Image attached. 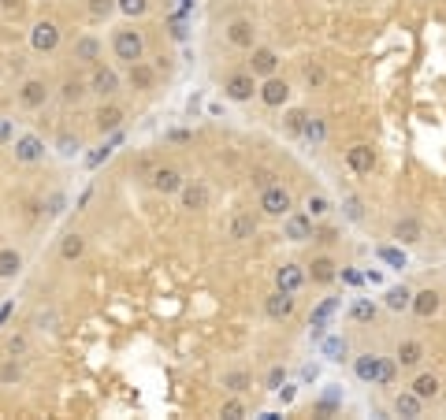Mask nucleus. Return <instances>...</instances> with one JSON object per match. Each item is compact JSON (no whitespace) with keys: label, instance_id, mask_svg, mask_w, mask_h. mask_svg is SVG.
<instances>
[{"label":"nucleus","instance_id":"nucleus-30","mask_svg":"<svg viewBox=\"0 0 446 420\" xmlns=\"http://www.w3.org/2000/svg\"><path fill=\"white\" fill-rule=\"evenodd\" d=\"M320 353H324L328 361H342L346 353H350V342H346L342 335H328V339L320 342Z\"/></svg>","mask_w":446,"mask_h":420},{"label":"nucleus","instance_id":"nucleus-25","mask_svg":"<svg viewBox=\"0 0 446 420\" xmlns=\"http://www.w3.org/2000/svg\"><path fill=\"white\" fill-rule=\"evenodd\" d=\"M153 82H157V71L149 67L145 60L130 63V86H134V90H153Z\"/></svg>","mask_w":446,"mask_h":420},{"label":"nucleus","instance_id":"nucleus-37","mask_svg":"<svg viewBox=\"0 0 446 420\" xmlns=\"http://www.w3.org/2000/svg\"><path fill=\"white\" fill-rule=\"evenodd\" d=\"M60 97H63L67 104L82 101V97H86V82H79V79H67V82H63V90H60Z\"/></svg>","mask_w":446,"mask_h":420},{"label":"nucleus","instance_id":"nucleus-51","mask_svg":"<svg viewBox=\"0 0 446 420\" xmlns=\"http://www.w3.org/2000/svg\"><path fill=\"white\" fill-rule=\"evenodd\" d=\"M301 123H305V112H290V120H287V127L294 134H301Z\"/></svg>","mask_w":446,"mask_h":420},{"label":"nucleus","instance_id":"nucleus-5","mask_svg":"<svg viewBox=\"0 0 446 420\" xmlns=\"http://www.w3.org/2000/svg\"><path fill=\"white\" fill-rule=\"evenodd\" d=\"M49 93H52V86H49L45 79H26L23 86H19V104H23L26 112H34V108H45Z\"/></svg>","mask_w":446,"mask_h":420},{"label":"nucleus","instance_id":"nucleus-14","mask_svg":"<svg viewBox=\"0 0 446 420\" xmlns=\"http://www.w3.org/2000/svg\"><path fill=\"white\" fill-rule=\"evenodd\" d=\"M409 391L417 394L420 402H435V398L443 394V380H439L435 372H420L417 380H413V387H409Z\"/></svg>","mask_w":446,"mask_h":420},{"label":"nucleus","instance_id":"nucleus-7","mask_svg":"<svg viewBox=\"0 0 446 420\" xmlns=\"http://www.w3.org/2000/svg\"><path fill=\"white\" fill-rule=\"evenodd\" d=\"M209 201H212V190L205 186V182H182V190H179V204L186 212H201V209H209Z\"/></svg>","mask_w":446,"mask_h":420},{"label":"nucleus","instance_id":"nucleus-18","mask_svg":"<svg viewBox=\"0 0 446 420\" xmlns=\"http://www.w3.org/2000/svg\"><path fill=\"white\" fill-rule=\"evenodd\" d=\"M409 309L417 312L420 320H428V316H435V312H439V294H435V290H420V294H413Z\"/></svg>","mask_w":446,"mask_h":420},{"label":"nucleus","instance_id":"nucleus-48","mask_svg":"<svg viewBox=\"0 0 446 420\" xmlns=\"http://www.w3.org/2000/svg\"><path fill=\"white\" fill-rule=\"evenodd\" d=\"M346 216H350L353 223L365 216V209H361V201H357V197H346Z\"/></svg>","mask_w":446,"mask_h":420},{"label":"nucleus","instance_id":"nucleus-42","mask_svg":"<svg viewBox=\"0 0 446 420\" xmlns=\"http://www.w3.org/2000/svg\"><path fill=\"white\" fill-rule=\"evenodd\" d=\"M223 387H227L231 394H242L246 387H249V375H246V372H227V375H223Z\"/></svg>","mask_w":446,"mask_h":420},{"label":"nucleus","instance_id":"nucleus-46","mask_svg":"<svg viewBox=\"0 0 446 420\" xmlns=\"http://www.w3.org/2000/svg\"><path fill=\"white\" fill-rule=\"evenodd\" d=\"M56 149H60V156H67V160H71V156H79L82 142H79V138H60V145H56Z\"/></svg>","mask_w":446,"mask_h":420},{"label":"nucleus","instance_id":"nucleus-52","mask_svg":"<svg viewBox=\"0 0 446 420\" xmlns=\"http://www.w3.org/2000/svg\"><path fill=\"white\" fill-rule=\"evenodd\" d=\"M305 79H309V86H320V82H324V67H312V63H309V67H305Z\"/></svg>","mask_w":446,"mask_h":420},{"label":"nucleus","instance_id":"nucleus-1","mask_svg":"<svg viewBox=\"0 0 446 420\" xmlns=\"http://www.w3.org/2000/svg\"><path fill=\"white\" fill-rule=\"evenodd\" d=\"M353 372L361 383H395V364L379 353H361L353 357Z\"/></svg>","mask_w":446,"mask_h":420},{"label":"nucleus","instance_id":"nucleus-3","mask_svg":"<svg viewBox=\"0 0 446 420\" xmlns=\"http://www.w3.org/2000/svg\"><path fill=\"white\" fill-rule=\"evenodd\" d=\"M290 190L287 186H279V182H271V186H264V193H260V209H264V216H276L282 220L290 212Z\"/></svg>","mask_w":446,"mask_h":420},{"label":"nucleus","instance_id":"nucleus-28","mask_svg":"<svg viewBox=\"0 0 446 420\" xmlns=\"http://www.w3.org/2000/svg\"><path fill=\"white\" fill-rule=\"evenodd\" d=\"M409 301H413V290L409 286H387V294H383V305L390 312H406Z\"/></svg>","mask_w":446,"mask_h":420},{"label":"nucleus","instance_id":"nucleus-11","mask_svg":"<svg viewBox=\"0 0 446 420\" xmlns=\"http://www.w3.org/2000/svg\"><path fill=\"white\" fill-rule=\"evenodd\" d=\"M149 186H153L157 193H179L182 190L179 168H153L149 171Z\"/></svg>","mask_w":446,"mask_h":420},{"label":"nucleus","instance_id":"nucleus-2","mask_svg":"<svg viewBox=\"0 0 446 420\" xmlns=\"http://www.w3.org/2000/svg\"><path fill=\"white\" fill-rule=\"evenodd\" d=\"M112 52H116V60H123V63H138V60H145V38H141V30H116V38H112Z\"/></svg>","mask_w":446,"mask_h":420},{"label":"nucleus","instance_id":"nucleus-39","mask_svg":"<svg viewBox=\"0 0 446 420\" xmlns=\"http://www.w3.org/2000/svg\"><path fill=\"white\" fill-rule=\"evenodd\" d=\"M145 8H149V0H116V12H123L130 19L145 15Z\"/></svg>","mask_w":446,"mask_h":420},{"label":"nucleus","instance_id":"nucleus-31","mask_svg":"<svg viewBox=\"0 0 446 420\" xmlns=\"http://www.w3.org/2000/svg\"><path fill=\"white\" fill-rule=\"evenodd\" d=\"M86 253V239H82V234H63V242H60V257H63V261H79V257Z\"/></svg>","mask_w":446,"mask_h":420},{"label":"nucleus","instance_id":"nucleus-34","mask_svg":"<svg viewBox=\"0 0 446 420\" xmlns=\"http://www.w3.org/2000/svg\"><path fill=\"white\" fill-rule=\"evenodd\" d=\"M350 316L357 320V324H368V320H376V301H372V298H357L353 309H350Z\"/></svg>","mask_w":446,"mask_h":420},{"label":"nucleus","instance_id":"nucleus-45","mask_svg":"<svg viewBox=\"0 0 446 420\" xmlns=\"http://www.w3.org/2000/svg\"><path fill=\"white\" fill-rule=\"evenodd\" d=\"M19 375H23V369H19V361H15V357H8V361H4V369H0V383H15Z\"/></svg>","mask_w":446,"mask_h":420},{"label":"nucleus","instance_id":"nucleus-12","mask_svg":"<svg viewBox=\"0 0 446 420\" xmlns=\"http://www.w3.org/2000/svg\"><path fill=\"white\" fill-rule=\"evenodd\" d=\"M305 279H309V272L301 264H282L276 272V286L287 290V294H298V290L305 286Z\"/></svg>","mask_w":446,"mask_h":420},{"label":"nucleus","instance_id":"nucleus-13","mask_svg":"<svg viewBox=\"0 0 446 420\" xmlns=\"http://www.w3.org/2000/svg\"><path fill=\"white\" fill-rule=\"evenodd\" d=\"M90 90H93L97 97H112V93H119V74H116L112 67H97V63H93Z\"/></svg>","mask_w":446,"mask_h":420},{"label":"nucleus","instance_id":"nucleus-44","mask_svg":"<svg viewBox=\"0 0 446 420\" xmlns=\"http://www.w3.org/2000/svg\"><path fill=\"white\" fill-rule=\"evenodd\" d=\"M34 328H38V331H56V312H52V309H41L38 316H34Z\"/></svg>","mask_w":446,"mask_h":420},{"label":"nucleus","instance_id":"nucleus-53","mask_svg":"<svg viewBox=\"0 0 446 420\" xmlns=\"http://www.w3.org/2000/svg\"><path fill=\"white\" fill-rule=\"evenodd\" d=\"M271 179H276V175H271V171H260V175H257L253 182H257L260 190H264V186H271Z\"/></svg>","mask_w":446,"mask_h":420},{"label":"nucleus","instance_id":"nucleus-49","mask_svg":"<svg viewBox=\"0 0 446 420\" xmlns=\"http://www.w3.org/2000/svg\"><path fill=\"white\" fill-rule=\"evenodd\" d=\"M282 383H287V372H282V369H271V372H268V391H279Z\"/></svg>","mask_w":446,"mask_h":420},{"label":"nucleus","instance_id":"nucleus-20","mask_svg":"<svg viewBox=\"0 0 446 420\" xmlns=\"http://www.w3.org/2000/svg\"><path fill=\"white\" fill-rule=\"evenodd\" d=\"M395 361L401 364V369H417V364L424 361V346H420V342H413V339L398 342V353H395Z\"/></svg>","mask_w":446,"mask_h":420},{"label":"nucleus","instance_id":"nucleus-21","mask_svg":"<svg viewBox=\"0 0 446 420\" xmlns=\"http://www.w3.org/2000/svg\"><path fill=\"white\" fill-rule=\"evenodd\" d=\"M276 67H279L276 49H253V71H249V74H260V79H268V74H276Z\"/></svg>","mask_w":446,"mask_h":420},{"label":"nucleus","instance_id":"nucleus-47","mask_svg":"<svg viewBox=\"0 0 446 420\" xmlns=\"http://www.w3.org/2000/svg\"><path fill=\"white\" fill-rule=\"evenodd\" d=\"M223 417H227V420H238V417H246L242 402H238V398H231V402H223Z\"/></svg>","mask_w":446,"mask_h":420},{"label":"nucleus","instance_id":"nucleus-29","mask_svg":"<svg viewBox=\"0 0 446 420\" xmlns=\"http://www.w3.org/2000/svg\"><path fill=\"white\" fill-rule=\"evenodd\" d=\"M395 413L413 420V417H420V413H424V402H420V398L413 394V391H401V394L395 398Z\"/></svg>","mask_w":446,"mask_h":420},{"label":"nucleus","instance_id":"nucleus-36","mask_svg":"<svg viewBox=\"0 0 446 420\" xmlns=\"http://www.w3.org/2000/svg\"><path fill=\"white\" fill-rule=\"evenodd\" d=\"M305 212H309L312 220L328 216V212H331V197H324V193H309V201H305Z\"/></svg>","mask_w":446,"mask_h":420},{"label":"nucleus","instance_id":"nucleus-40","mask_svg":"<svg viewBox=\"0 0 446 420\" xmlns=\"http://www.w3.org/2000/svg\"><path fill=\"white\" fill-rule=\"evenodd\" d=\"M63 209H67V193H63V190H52L49 197H45V212H49V216H60Z\"/></svg>","mask_w":446,"mask_h":420},{"label":"nucleus","instance_id":"nucleus-43","mask_svg":"<svg viewBox=\"0 0 446 420\" xmlns=\"http://www.w3.org/2000/svg\"><path fill=\"white\" fill-rule=\"evenodd\" d=\"M116 12V0H90V15L93 19H108Z\"/></svg>","mask_w":446,"mask_h":420},{"label":"nucleus","instance_id":"nucleus-16","mask_svg":"<svg viewBox=\"0 0 446 420\" xmlns=\"http://www.w3.org/2000/svg\"><path fill=\"white\" fill-rule=\"evenodd\" d=\"M335 309H339V298H328V301H320V305L312 309V328H309L312 339H324V328H328V320L335 316Z\"/></svg>","mask_w":446,"mask_h":420},{"label":"nucleus","instance_id":"nucleus-33","mask_svg":"<svg viewBox=\"0 0 446 420\" xmlns=\"http://www.w3.org/2000/svg\"><path fill=\"white\" fill-rule=\"evenodd\" d=\"M253 231H257V220L249 216V212H242V216H234V220H231V239H234V242L249 239Z\"/></svg>","mask_w":446,"mask_h":420},{"label":"nucleus","instance_id":"nucleus-10","mask_svg":"<svg viewBox=\"0 0 446 420\" xmlns=\"http://www.w3.org/2000/svg\"><path fill=\"white\" fill-rule=\"evenodd\" d=\"M223 93L231 97V101H253V93H257V74H231L223 86Z\"/></svg>","mask_w":446,"mask_h":420},{"label":"nucleus","instance_id":"nucleus-27","mask_svg":"<svg viewBox=\"0 0 446 420\" xmlns=\"http://www.w3.org/2000/svg\"><path fill=\"white\" fill-rule=\"evenodd\" d=\"M227 41L238 49H253V23H246V19H238V23H231V30H227Z\"/></svg>","mask_w":446,"mask_h":420},{"label":"nucleus","instance_id":"nucleus-4","mask_svg":"<svg viewBox=\"0 0 446 420\" xmlns=\"http://www.w3.org/2000/svg\"><path fill=\"white\" fill-rule=\"evenodd\" d=\"M60 45V26L52 23V19H38L34 26H30V49L34 52H52Z\"/></svg>","mask_w":446,"mask_h":420},{"label":"nucleus","instance_id":"nucleus-38","mask_svg":"<svg viewBox=\"0 0 446 420\" xmlns=\"http://www.w3.org/2000/svg\"><path fill=\"white\" fill-rule=\"evenodd\" d=\"M116 145H119V131L112 134V142H104L101 149H97V153H90V160H86V164H90V168H101V164H104V160H108V156H112V149H116Z\"/></svg>","mask_w":446,"mask_h":420},{"label":"nucleus","instance_id":"nucleus-8","mask_svg":"<svg viewBox=\"0 0 446 420\" xmlns=\"http://www.w3.org/2000/svg\"><path fill=\"white\" fill-rule=\"evenodd\" d=\"M282 234H287L290 242L312 239V216L309 212H287V216H282Z\"/></svg>","mask_w":446,"mask_h":420},{"label":"nucleus","instance_id":"nucleus-15","mask_svg":"<svg viewBox=\"0 0 446 420\" xmlns=\"http://www.w3.org/2000/svg\"><path fill=\"white\" fill-rule=\"evenodd\" d=\"M264 312H268L271 320H287L290 312H294V294H287V290L276 286V294L264 298Z\"/></svg>","mask_w":446,"mask_h":420},{"label":"nucleus","instance_id":"nucleus-24","mask_svg":"<svg viewBox=\"0 0 446 420\" xmlns=\"http://www.w3.org/2000/svg\"><path fill=\"white\" fill-rule=\"evenodd\" d=\"M309 275H312V283H335V275H339V264H335L331 257H317V261L309 264Z\"/></svg>","mask_w":446,"mask_h":420},{"label":"nucleus","instance_id":"nucleus-19","mask_svg":"<svg viewBox=\"0 0 446 420\" xmlns=\"http://www.w3.org/2000/svg\"><path fill=\"white\" fill-rule=\"evenodd\" d=\"M74 60L79 63H97L101 60V41H97L93 34H82L79 41H74Z\"/></svg>","mask_w":446,"mask_h":420},{"label":"nucleus","instance_id":"nucleus-22","mask_svg":"<svg viewBox=\"0 0 446 420\" xmlns=\"http://www.w3.org/2000/svg\"><path fill=\"white\" fill-rule=\"evenodd\" d=\"M93 120H97V131H101V134H116L119 127H123V108L108 104V108H101V112L93 115Z\"/></svg>","mask_w":446,"mask_h":420},{"label":"nucleus","instance_id":"nucleus-26","mask_svg":"<svg viewBox=\"0 0 446 420\" xmlns=\"http://www.w3.org/2000/svg\"><path fill=\"white\" fill-rule=\"evenodd\" d=\"M395 242H398V245H413V242H420V220H413V216L398 220V223H395Z\"/></svg>","mask_w":446,"mask_h":420},{"label":"nucleus","instance_id":"nucleus-9","mask_svg":"<svg viewBox=\"0 0 446 420\" xmlns=\"http://www.w3.org/2000/svg\"><path fill=\"white\" fill-rule=\"evenodd\" d=\"M257 93H260V101H264L268 108H282V104L290 101V86L282 82V79H276V74H268L264 86H260Z\"/></svg>","mask_w":446,"mask_h":420},{"label":"nucleus","instance_id":"nucleus-41","mask_svg":"<svg viewBox=\"0 0 446 420\" xmlns=\"http://www.w3.org/2000/svg\"><path fill=\"white\" fill-rule=\"evenodd\" d=\"M379 261L390 264V268H406V253H401L398 245H383V250H379Z\"/></svg>","mask_w":446,"mask_h":420},{"label":"nucleus","instance_id":"nucleus-35","mask_svg":"<svg viewBox=\"0 0 446 420\" xmlns=\"http://www.w3.org/2000/svg\"><path fill=\"white\" fill-rule=\"evenodd\" d=\"M4 353H8V357H26V353H30V339L12 331V335L4 339Z\"/></svg>","mask_w":446,"mask_h":420},{"label":"nucleus","instance_id":"nucleus-32","mask_svg":"<svg viewBox=\"0 0 446 420\" xmlns=\"http://www.w3.org/2000/svg\"><path fill=\"white\" fill-rule=\"evenodd\" d=\"M324 134H328V127H324V120H312V115H305V123H301V138H305L309 145H320Z\"/></svg>","mask_w":446,"mask_h":420},{"label":"nucleus","instance_id":"nucleus-23","mask_svg":"<svg viewBox=\"0 0 446 420\" xmlns=\"http://www.w3.org/2000/svg\"><path fill=\"white\" fill-rule=\"evenodd\" d=\"M19 272H23V253L4 245V250H0V279H15Z\"/></svg>","mask_w":446,"mask_h":420},{"label":"nucleus","instance_id":"nucleus-6","mask_svg":"<svg viewBox=\"0 0 446 420\" xmlns=\"http://www.w3.org/2000/svg\"><path fill=\"white\" fill-rule=\"evenodd\" d=\"M12 153H15L19 164H41V160H45V142H41L38 134H19Z\"/></svg>","mask_w":446,"mask_h":420},{"label":"nucleus","instance_id":"nucleus-50","mask_svg":"<svg viewBox=\"0 0 446 420\" xmlns=\"http://www.w3.org/2000/svg\"><path fill=\"white\" fill-rule=\"evenodd\" d=\"M23 4H26V0H0V12H4V15H19V12H23Z\"/></svg>","mask_w":446,"mask_h":420},{"label":"nucleus","instance_id":"nucleus-17","mask_svg":"<svg viewBox=\"0 0 446 420\" xmlns=\"http://www.w3.org/2000/svg\"><path fill=\"white\" fill-rule=\"evenodd\" d=\"M346 164H350L357 175H368L376 164V153H372V145H353L350 153H346Z\"/></svg>","mask_w":446,"mask_h":420}]
</instances>
